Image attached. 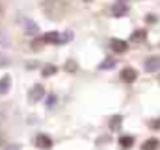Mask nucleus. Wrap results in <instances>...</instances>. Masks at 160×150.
Instances as JSON below:
<instances>
[{
    "label": "nucleus",
    "mask_w": 160,
    "mask_h": 150,
    "mask_svg": "<svg viewBox=\"0 0 160 150\" xmlns=\"http://www.w3.org/2000/svg\"><path fill=\"white\" fill-rule=\"evenodd\" d=\"M43 6H45L43 9H45L47 17H50V19H62L65 15V11L69 9L71 0H45Z\"/></svg>",
    "instance_id": "f257e3e1"
},
{
    "label": "nucleus",
    "mask_w": 160,
    "mask_h": 150,
    "mask_svg": "<svg viewBox=\"0 0 160 150\" xmlns=\"http://www.w3.org/2000/svg\"><path fill=\"white\" fill-rule=\"evenodd\" d=\"M34 145L41 150H50L52 148V139H50L47 134H39V135L34 137Z\"/></svg>",
    "instance_id": "f03ea898"
},
{
    "label": "nucleus",
    "mask_w": 160,
    "mask_h": 150,
    "mask_svg": "<svg viewBox=\"0 0 160 150\" xmlns=\"http://www.w3.org/2000/svg\"><path fill=\"white\" fill-rule=\"evenodd\" d=\"M143 65H145L147 73H158L160 71V56H149Z\"/></svg>",
    "instance_id": "7ed1b4c3"
},
{
    "label": "nucleus",
    "mask_w": 160,
    "mask_h": 150,
    "mask_svg": "<svg viewBox=\"0 0 160 150\" xmlns=\"http://www.w3.org/2000/svg\"><path fill=\"white\" fill-rule=\"evenodd\" d=\"M110 48L118 54H123V52L128 50V43L123 41V39H110Z\"/></svg>",
    "instance_id": "20e7f679"
},
{
    "label": "nucleus",
    "mask_w": 160,
    "mask_h": 150,
    "mask_svg": "<svg viewBox=\"0 0 160 150\" xmlns=\"http://www.w3.org/2000/svg\"><path fill=\"white\" fill-rule=\"evenodd\" d=\"M43 96H45V87L41 83H36L30 91V102H39L43 100Z\"/></svg>",
    "instance_id": "39448f33"
},
{
    "label": "nucleus",
    "mask_w": 160,
    "mask_h": 150,
    "mask_svg": "<svg viewBox=\"0 0 160 150\" xmlns=\"http://www.w3.org/2000/svg\"><path fill=\"white\" fill-rule=\"evenodd\" d=\"M110 13H112L114 17H125V15L128 13V6H127L125 2H118V4H114V6L110 7Z\"/></svg>",
    "instance_id": "423d86ee"
},
{
    "label": "nucleus",
    "mask_w": 160,
    "mask_h": 150,
    "mask_svg": "<svg viewBox=\"0 0 160 150\" xmlns=\"http://www.w3.org/2000/svg\"><path fill=\"white\" fill-rule=\"evenodd\" d=\"M121 80H123L125 83H132V82H136V80H138V73H136L134 69L127 67V69H123V71H121Z\"/></svg>",
    "instance_id": "0eeeda50"
},
{
    "label": "nucleus",
    "mask_w": 160,
    "mask_h": 150,
    "mask_svg": "<svg viewBox=\"0 0 160 150\" xmlns=\"http://www.w3.org/2000/svg\"><path fill=\"white\" fill-rule=\"evenodd\" d=\"M22 24H24V30H26V34L28 35H36L38 37V34H39V26L34 22V21H30V19H22Z\"/></svg>",
    "instance_id": "6e6552de"
},
{
    "label": "nucleus",
    "mask_w": 160,
    "mask_h": 150,
    "mask_svg": "<svg viewBox=\"0 0 160 150\" xmlns=\"http://www.w3.org/2000/svg\"><path fill=\"white\" fill-rule=\"evenodd\" d=\"M11 89V76L6 74L0 78V95H8Z\"/></svg>",
    "instance_id": "1a4fd4ad"
},
{
    "label": "nucleus",
    "mask_w": 160,
    "mask_h": 150,
    "mask_svg": "<svg viewBox=\"0 0 160 150\" xmlns=\"http://www.w3.org/2000/svg\"><path fill=\"white\" fill-rule=\"evenodd\" d=\"M145 37H147V32L142 28V30H134V32H132L130 41H132V43H143V41H145Z\"/></svg>",
    "instance_id": "9d476101"
},
{
    "label": "nucleus",
    "mask_w": 160,
    "mask_h": 150,
    "mask_svg": "<svg viewBox=\"0 0 160 150\" xmlns=\"http://www.w3.org/2000/svg\"><path fill=\"white\" fill-rule=\"evenodd\" d=\"M121 122H123V117L121 115H114L112 119H110V130H119L121 128Z\"/></svg>",
    "instance_id": "9b49d317"
},
{
    "label": "nucleus",
    "mask_w": 160,
    "mask_h": 150,
    "mask_svg": "<svg viewBox=\"0 0 160 150\" xmlns=\"http://www.w3.org/2000/svg\"><path fill=\"white\" fill-rule=\"evenodd\" d=\"M114 67H116V59H114V58H106V59L99 65L101 71H108V69H114Z\"/></svg>",
    "instance_id": "f8f14e48"
},
{
    "label": "nucleus",
    "mask_w": 160,
    "mask_h": 150,
    "mask_svg": "<svg viewBox=\"0 0 160 150\" xmlns=\"http://www.w3.org/2000/svg\"><path fill=\"white\" fill-rule=\"evenodd\" d=\"M157 148H158V139H147L142 145V150H157Z\"/></svg>",
    "instance_id": "ddd939ff"
},
{
    "label": "nucleus",
    "mask_w": 160,
    "mask_h": 150,
    "mask_svg": "<svg viewBox=\"0 0 160 150\" xmlns=\"http://www.w3.org/2000/svg\"><path fill=\"white\" fill-rule=\"evenodd\" d=\"M119 145L123 148H130V147L134 145V137H132V135H123L119 139Z\"/></svg>",
    "instance_id": "4468645a"
},
{
    "label": "nucleus",
    "mask_w": 160,
    "mask_h": 150,
    "mask_svg": "<svg viewBox=\"0 0 160 150\" xmlns=\"http://www.w3.org/2000/svg\"><path fill=\"white\" fill-rule=\"evenodd\" d=\"M43 39H45V45L47 43H58L60 41V34L58 32H48V34L43 35Z\"/></svg>",
    "instance_id": "2eb2a0df"
},
{
    "label": "nucleus",
    "mask_w": 160,
    "mask_h": 150,
    "mask_svg": "<svg viewBox=\"0 0 160 150\" xmlns=\"http://www.w3.org/2000/svg\"><path fill=\"white\" fill-rule=\"evenodd\" d=\"M43 45H45V39H43V35H38L36 39H32V43H30V46H32L34 50H39Z\"/></svg>",
    "instance_id": "dca6fc26"
},
{
    "label": "nucleus",
    "mask_w": 160,
    "mask_h": 150,
    "mask_svg": "<svg viewBox=\"0 0 160 150\" xmlns=\"http://www.w3.org/2000/svg\"><path fill=\"white\" fill-rule=\"evenodd\" d=\"M56 71H58V69H56L54 65H45V67H43V71H41V74L45 76V78H48V76L56 74Z\"/></svg>",
    "instance_id": "f3484780"
},
{
    "label": "nucleus",
    "mask_w": 160,
    "mask_h": 150,
    "mask_svg": "<svg viewBox=\"0 0 160 150\" xmlns=\"http://www.w3.org/2000/svg\"><path fill=\"white\" fill-rule=\"evenodd\" d=\"M69 41H73V32H65V34H62V35H60V41H58V45H65V43H69Z\"/></svg>",
    "instance_id": "a211bd4d"
},
{
    "label": "nucleus",
    "mask_w": 160,
    "mask_h": 150,
    "mask_svg": "<svg viewBox=\"0 0 160 150\" xmlns=\"http://www.w3.org/2000/svg\"><path fill=\"white\" fill-rule=\"evenodd\" d=\"M65 69H67L69 73H75V71H77V63H75L73 59H69V61L65 63Z\"/></svg>",
    "instance_id": "6ab92c4d"
},
{
    "label": "nucleus",
    "mask_w": 160,
    "mask_h": 150,
    "mask_svg": "<svg viewBox=\"0 0 160 150\" xmlns=\"http://www.w3.org/2000/svg\"><path fill=\"white\" fill-rule=\"evenodd\" d=\"M9 65V58H6V54L0 52V67H8Z\"/></svg>",
    "instance_id": "aec40b11"
},
{
    "label": "nucleus",
    "mask_w": 160,
    "mask_h": 150,
    "mask_svg": "<svg viewBox=\"0 0 160 150\" xmlns=\"http://www.w3.org/2000/svg\"><path fill=\"white\" fill-rule=\"evenodd\" d=\"M149 128H153V130H160V119H153V120L149 122Z\"/></svg>",
    "instance_id": "412c9836"
},
{
    "label": "nucleus",
    "mask_w": 160,
    "mask_h": 150,
    "mask_svg": "<svg viewBox=\"0 0 160 150\" xmlns=\"http://www.w3.org/2000/svg\"><path fill=\"white\" fill-rule=\"evenodd\" d=\"M145 21H147V24H155V22H157V15H153V13H149V15L145 17Z\"/></svg>",
    "instance_id": "4be33fe9"
},
{
    "label": "nucleus",
    "mask_w": 160,
    "mask_h": 150,
    "mask_svg": "<svg viewBox=\"0 0 160 150\" xmlns=\"http://www.w3.org/2000/svg\"><path fill=\"white\" fill-rule=\"evenodd\" d=\"M54 104H56V96H48V98H47V106H48V108H52Z\"/></svg>",
    "instance_id": "5701e85b"
},
{
    "label": "nucleus",
    "mask_w": 160,
    "mask_h": 150,
    "mask_svg": "<svg viewBox=\"0 0 160 150\" xmlns=\"http://www.w3.org/2000/svg\"><path fill=\"white\" fill-rule=\"evenodd\" d=\"M4 150H21V145H8Z\"/></svg>",
    "instance_id": "b1692460"
},
{
    "label": "nucleus",
    "mask_w": 160,
    "mask_h": 150,
    "mask_svg": "<svg viewBox=\"0 0 160 150\" xmlns=\"http://www.w3.org/2000/svg\"><path fill=\"white\" fill-rule=\"evenodd\" d=\"M0 15H2V6H0Z\"/></svg>",
    "instance_id": "393cba45"
},
{
    "label": "nucleus",
    "mask_w": 160,
    "mask_h": 150,
    "mask_svg": "<svg viewBox=\"0 0 160 150\" xmlns=\"http://www.w3.org/2000/svg\"><path fill=\"white\" fill-rule=\"evenodd\" d=\"M84 2H91V0H84Z\"/></svg>",
    "instance_id": "a878e982"
}]
</instances>
